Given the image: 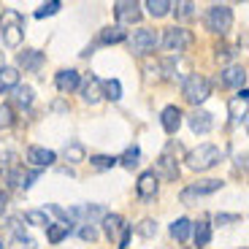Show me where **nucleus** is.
Returning a JSON list of instances; mask_svg holds the SVG:
<instances>
[{"label":"nucleus","mask_w":249,"mask_h":249,"mask_svg":"<svg viewBox=\"0 0 249 249\" xmlns=\"http://www.w3.org/2000/svg\"><path fill=\"white\" fill-rule=\"evenodd\" d=\"M0 38L8 49H17L25 38V17L17 11V8H6L3 17H0Z\"/></svg>","instance_id":"f257e3e1"},{"label":"nucleus","mask_w":249,"mask_h":249,"mask_svg":"<svg viewBox=\"0 0 249 249\" xmlns=\"http://www.w3.org/2000/svg\"><path fill=\"white\" fill-rule=\"evenodd\" d=\"M219 160H222V149L214 143H200L198 149L187 152V168L193 171H209L219 165Z\"/></svg>","instance_id":"f03ea898"},{"label":"nucleus","mask_w":249,"mask_h":249,"mask_svg":"<svg viewBox=\"0 0 249 249\" xmlns=\"http://www.w3.org/2000/svg\"><path fill=\"white\" fill-rule=\"evenodd\" d=\"M181 95H184L187 103L200 106V103L212 95V84H209V79H206L203 73H190L181 81Z\"/></svg>","instance_id":"7ed1b4c3"},{"label":"nucleus","mask_w":249,"mask_h":249,"mask_svg":"<svg viewBox=\"0 0 249 249\" xmlns=\"http://www.w3.org/2000/svg\"><path fill=\"white\" fill-rule=\"evenodd\" d=\"M206 27L217 36H225V33L233 27V11L231 6H222V3H214L209 11H206Z\"/></svg>","instance_id":"20e7f679"},{"label":"nucleus","mask_w":249,"mask_h":249,"mask_svg":"<svg viewBox=\"0 0 249 249\" xmlns=\"http://www.w3.org/2000/svg\"><path fill=\"white\" fill-rule=\"evenodd\" d=\"M160 44H162V49L165 52H184L187 46L193 44V33L187 30V27H179V25H174V27H165L162 30V38H160Z\"/></svg>","instance_id":"39448f33"},{"label":"nucleus","mask_w":249,"mask_h":249,"mask_svg":"<svg viewBox=\"0 0 249 249\" xmlns=\"http://www.w3.org/2000/svg\"><path fill=\"white\" fill-rule=\"evenodd\" d=\"M127 44H130L133 54H149V52L157 49L160 38H157V33L149 30V27H138V30H133V36L127 38Z\"/></svg>","instance_id":"423d86ee"},{"label":"nucleus","mask_w":249,"mask_h":249,"mask_svg":"<svg viewBox=\"0 0 249 249\" xmlns=\"http://www.w3.org/2000/svg\"><path fill=\"white\" fill-rule=\"evenodd\" d=\"M217 190H222V181L219 179H203V181H195V184H190L187 190H181V203L184 206H193L195 198H203V195H212L217 193Z\"/></svg>","instance_id":"0eeeda50"},{"label":"nucleus","mask_w":249,"mask_h":249,"mask_svg":"<svg viewBox=\"0 0 249 249\" xmlns=\"http://www.w3.org/2000/svg\"><path fill=\"white\" fill-rule=\"evenodd\" d=\"M114 14L119 19V27L136 25V22H141V3H136V0H117L114 3Z\"/></svg>","instance_id":"6e6552de"},{"label":"nucleus","mask_w":249,"mask_h":249,"mask_svg":"<svg viewBox=\"0 0 249 249\" xmlns=\"http://www.w3.org/2000/svg\"><path fill=\"white\" fill-rule=\"evenodd\" d=\"M155 179H162V181H176L179 179V162H176V157H171L168 152L165 155H160V160H157L155 165Z\"/></svg>","instance_id":"1a4fd4ad"},{"label":"nucleus","mask_w":249,"mask_h":249,"mask_svg":"<svg viewBox=\"0 0 249 249\" xmlns=\"http://www.w3.org/2000/svg\"><path fill=\"white\" fill-rule=\"evenodd\" d=\"M54 84L62 95H68V92H76V89L81 87V76H79V71H73V68H62L60 73L54 76Z\"/></svg>","instance_id":"9d476101"},{"label":"nucleus","mask_w":249,"mask_h":249,"mask_svg":"<svg viewBox=\"0 0 249 249\" xmlns=\"http://www.w3.org/2000/svg\"><path fill=\"white\" fill-rule=\"evenodd\" d=\"M187 122H190L195 136H206V133H212V127H214V117L209 111H200V108H195V111L187 117Z\"/></svg>","instance_id":"9b49d317"},{"label":"nucleus","mask_w":249,"mask_h":249,"mask_svg":"<svg viewBox=\"0 0 249 249\" xmlns=\"http://www.w3.org/2000/svg\"><path fill=\"white\" fill-rule=\"evenodd\" d=\"M44 62H46V54L41 49H25L19 54V65H22L27 73H38V71L44 68Z\"/></svg>","instance_id":"f8f14e48"},{"label":"nucleus","mask_w":249,"mask_h":249,"mask_svg":"<svg viewBox=\"0 0 249 249\" xmlns=\"http://www.w3.org/2000/svg\"><path fill=\"white\" fill-rule=\"evenodd\" d=\"M181 108L179 106H165L162 108V114H160V122H162V130L168 133V136H174L176 130L181 127Z\"/></svg>","instance_id":"ddd939ff"},{"label":"nucleus","mask_w":249,"mask_h":249,"mask_svg":"<svg viewBox=\"0 0 249 249\" xmlns=\"http://www.w3.org/2000/svg\"><path fill=\"white\" fill-rule=\"evenodd\" d=\"M219 84L222 87H244L247 84V71L241 65H228V68L219 73Z\"/></svg>","instance_id":"4468645a"},{"label":"nucleus","mask_w":249,"mask_h":249,"mask_svg":"<svg viewBox=\"0 0 249 249\" xmlns=\"http://www.w3.org/2000/svg\"><path fill=\"white\" fill-rule=\"evenodd\" d=\"M54 160H57V155L52 149H44V146H30V149H27V162H33L38 171L49 168Z\"/></svg>","instance_id":"2eb2a0df"},{"label":"nucleus","mask_w":249,"mask_h":249,"mask_svg":"<svg viewBox=\"0 0 249 249\" xmlns=\"http://www.w3.org/2000/svg\"><path fill=\"white\" fill-rule=\"evenodd\" d=\"M157 179H155V174L152 171H146V174H141L138 176V184H136V190H138V198L141 200H152L157 195Z\"/></svg>","instance_id":"dca6fc26"},{"label":"nucleus","mask_w":249,"mask_h":249,"mask_svg":"<svg viewBox=\"0 0 249 249\" xmlns=\"http://www.w3.org/2000/svg\"><path fill=\"white\" fill-rule=\"evenodd\" d=\"M81 98H84V103H89V106H95V103L103 98V89H100V79H98V76H87L84 87H81Z\"/></svg>","instance_id":"f3484780"},{"label":"nucleus","mask_w":249,"mask_h":249,"mask_svg":"<svg viewBox=\"0 0 249 249\" xmlns=\"http://www.w3.org/2000/svg\"><path fill=\"white\" fill-rule=\"evenodd\" d=\"M247 100H249L247 87H241V92L231 100V117L236 119V122H247Z\"/></svg>","instance_id":"a211bd4d"},{"label":"nucleus","mask_w":249,"mask_h":249,"mask_svg":"<svg viewBox=\"0 0 249 249\" xmlns=\"http://www.w3.org/2000/svg\"><path fill=\"white\" fill-rule=\"evenodd\" d=\"M17 87H19V71L0 65V92H8V89H17Z\"/></svg>","instance_id":"6ab92c4d"},{"label":"nucleus","mask_w":249,"mask_h":249,"mask_svg":"<svg viewBox=\"0 0 249 249\" xmlns=\"http://www.w3.org/2000/svg\"><path fill=\"white\" fill-rule=\"evenodd\" d=\"M171 236H174L176 241H181V244L190 241V236H193V222H190L187 217H179L174 225H171Z\"/></svg>","instance_id":"aec40b11"},{"label":"nucleus","mask_w":249,"mask_h":249,"mask_svg":"<svg viewBox=\"0 0 249 249\" xmlns=\"http://www.w3.org/2000/svg\"><path fill=\"white\" fill-rule=\"evenodd\" d=\"M71 231H73V225H62V222H54L46 228V238H49V244H60L62 238H68Z\"/></svg>","instance_id":"412c9836"},{"label":"nucleus","mask_w":249,"mask_h":249,"mask_svg":"<svg viewBox=\"0 0 249 249\" xmlns=\"http://www.w3.org/2000/svg\"><path fill=\"white\" fill-rule=\"evenodd\" d=\"M100 222H103V231H106L108 238H119V231H122V225H124L119 214H106Z\"/></svg>","instance_id":"4be33fe9"},{"label":"nucleus","mask_w":249,"mask_h":249,"mask_svg":"<svg viewBox=\"0 0 249 249\" xmlns=\"http://www.w3.org/2000/svg\"><path fill=\"white\" fill-rule=\"evenodd\" d=\"M124 38H127V33L119 25H111V27H103V30H100V44H119Z\"/></svg>","instance_id":"5701e85b"},{"label":"nucleus","mask_w":249,"mask_h":249,"mask_svg":"<svg viewBox=\"0 0 249 249\" xmlns=\"http://www.w3.org/2000/svg\"><path fill=\"white\" fill-rule=\"evenodd\" d=\"M62 155H65V160H68V162L87 160V152H84V146H81L79 141H68V143H65V149H62Z\"/></svg>","instance_id":"b1692460"},{"label":"nucleus","mask_w":249,"mask_h":249,"mask_svg":"<svg viewBox=\"0 0 249 249\" xmlns=\"http://www.w3.org/2000/svg\"><path fill=\"white\" fill-rule=\"evenodd\" d=\"M193 238H195L198 247H209V241H212V225H209V222L193 225Z\"/></svg>","instance_id":"393cba45"},{"label":"nucleus","mask_w":249,"mask_h":249,"mask_svg":"<svg viewBox=\"0 0 249 249\" xmlns=\"http://www.w3.org/2000/svg\"><path fill=\"white\" fill-rule=\"evenodd\" d=\"M143 6L149 8V14H152L155 19H160V17H165V14L174 8V3H171V0H146Z\"/></svg>","instance_id":"a878e982"},{"label":"nucleus","mask_w":249,"mask_h":249,"mask_svg":"<svg viewBox=\"0 0 249 249\" xmlns=\"http://www.w3.org/2000/svg\"><path fill=\"white\" fill-rule=\"evenodd\" d=\"M100 89H103V98H106V100H119V98H122V84H119L117 79L100 81Z\"/></svg>","instance_id":"bb28decb"},{"label":"nucleus","mask_w":249,"mask_h":249,"mask_svg":"<svg viewBox=\"0 0 249 249\" xmlns=\"http://www.w3.org/2000/svg\"><path fill=\"white\" fill-rule=\"evenodd\" d=\"M14 100H17V106H22V108H27V106H33V100H36V92H33V87H22V84H19L17 89H14Z\"/></svg>","instance_id":"cd10ccee"},{"label":"nucleus","mask_w":249,"mask_h":249,"mask_svg":"<svg viewBox=\"0 0 249 249\" xmlns=\"http://www.w3.org/2000/svg\"><path fill=\"white\" fill-rule=\"evenodd\" d=\"M25 222H30V225H38V228H49V217H46V212H41V209H30V212H25Z\"/></svg>","instance_id":"c85d7f7f"},{"label":"nucleus","mask_w":249,"mask_h":249,"mask_svg":"<svg viewBox=\"0 0 249 249\" xmlns=\"http://www.w3.org/2000/svg\"><path fill=\"white\" fill-rule=\"evenodd\" d=\"M117 157H111V155H95V157H89V165H92L95 171H108V168H114L117 165Z\"/></svg>","instance_id":"c756f323"},{"label":"nucleus","mask_w":249,"mask_h":249,"mask_svg":"<svg viewBox=\"0 0 249 249\" xmlns=\"http://www.w3.org/2000/svg\"><path fill=\"white\" fill-rule=\"evenodd\" d=\"M138 157H141V149H138V146H130V149L124 152L122 157H117V160L122 162V165H124V168H127V171H133V168H136V165H138V162H141V160H138Z\"/></svg>","instance_id":"7c9ffc66"},{"label":"nucleus","mask_w":249,"mask_h":249,"mask_svg":"<svg viewBox=\"0 0 249 249\" xmlns=\"http://www.w3.org/2000/svg\"><path fill=\"white\" fill-rule=\"evenodd\" d=\"M60 8H62V3H60V0H52V3H44V6H41V8H38V11H36V19H44V17H54V14L60 11Z\"/></svg>","instance_id":"2f4dec72"},{"label":"nucleus","mask_w":249,"mask_h":249,"mask_svg":"<svg viewBox=\"0 0 249 249\" xmlns=\"http://www.w3.org/2000/svg\"><path fill=\"white\" fill-rule=\"evenodd\" d=\"M11 124H14V108L0 103V130H8Z\"/></svg>","instance_id":"473e14b6"},{"label":"nucleus","mask_w":249,"mask_h":249,"mask_svg":"<svg viewBox=\"0 0 249 249\" xmlns=\"http://www.w3.org/2000/svg\"><path fill=\"white\" fill-rule=\"evenodd\" d=\"M138 233H141L143 238H152V236H157V222H155V219H143V222L138 225Z\"/></svg>","instance_id":"72a5a7b5"},{"label":"nucleus","mask_w":249,"mask_h":249,"mask_svg":"<svg viewBox=\"0 0 249 249\" xmlns=\"http://www.w3.org/2000/svg\"><path fill=\"white\" fill-rule=\"evenodd\" d=\"M130 233H133L130 225H122V231H119V249H127V244H130Z\"/></svg>","instance_id":"f704fd0d"},{"label":"nucleus","mask_w":249,"mask_h":249,"mask_svg":"<svg viewBox=\"0 0 249 249\" xmlns=\"http://www.w3.org/2000/svg\"><path fill=\"white\" fill-rule=\"evenodd\" d=\"M174 8H176V14H179L181 19H187V17H193V8L195 6H193V3H176Z\"/></svg>","instance_id":"c9c22d12"},{"label":"nucleus","mask_w":249,"mask_h":249,"mask_svg":"<svg viewBox=\"0 0 249 249\" xmlns=\"http://www.w3.org/2000/svg\"><path fill=\"white\" fill-rule=\"evenodd\" d=\"M79 236L84 238V241H95V238H98V231H95L92 225H84V228L79 231Z\"/></svg>","instance_id":"e433bc0d"},{"label":"nucleus","mask_w":249,"mask_h":249,"mask_svg":"<svg viewBox=\"0 0 249 249\" xmlns=\"http://www.w3.org/2000/svg\"><path fill=\"white\" fill-rule=\"evenodd\" d=\"M231 222H241L238 214H217V225H231Z\"/></svg>","instance_id":"4c0bfd02"},{"label":"nucleus","mask_w":249,"mask_h":249,"mask_svg":"<svg viewBox=\"0 0 249 249\" xmlns=\"http://www.w3.org/2000/svg\"><path fill=\"white\" fill-rule=\"evenodd\" d=\"M17 249H36V241L30 236H19L17 238Z\"/></svg>","instance_id":"58836bf2"},{"label":"nucleus","mask_w":249,"mask_h":249,"mask_svg":"<svg viewBox=\"0 0 249 249\" xmlns=\"http://www.w3.org/2000/svg\"><path fill=\"white\" fill-rule=\"evenodd\" d=\"M233 54H236L233 46H217V57H222V60H231Z\"/></svg>","instance_id":"ea45409f"},{"label":"nucleus","mask_w":249,"mask_h":249,"mask_svg":"<svg viewBox=\"0 0 249 249\" xmlns=\"http://www.w3.org/2000/svg\"><path fill=\"white\" fill-rule=\"evenodd\" d=\"M6 206H8V195H6V190L0 187V214L6 212Z\"/></svg>","instance_id":"a19ab883"}]
</instances>
